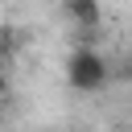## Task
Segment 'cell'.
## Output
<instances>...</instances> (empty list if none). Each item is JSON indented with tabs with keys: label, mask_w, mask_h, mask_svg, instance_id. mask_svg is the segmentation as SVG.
<instances>
[{
	"label": "cell",
	"mask_w": 132,
	"mask_h": 132,
	"mask_svg": "<svg viewBox=\"0 0 132 132\" xmlns=\"http://www.w3.org/2000/svg\"><path fill=\"white\" fill-rule=\"evenodd\" d=\"M107 78H111V66H107V58H103L99 45H74L66 54V87L70 91L95 95V91L107 87Z\"/></svg>",
	"instance_id": "6da1fadb"
},
{
	"label": "cell",
	"mask_w": 132,
	"mask_h": 132,
	"mask_svg": "<svg viewBox=\"0 0 132 132\" xmlns=\"http://www.w3.org/2000/svg\"><path fill=\"white\" fill-rule=\"evenodd\" d=\"M58 4H62V8H66V4H70V0H58Z\"/></svg>",
	"instance_id": "7a4b0ae2"
}]
</instances>
